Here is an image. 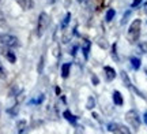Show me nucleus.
I'll return each instance as SVG.
<instances>
[{"label": "nucleus", "mask_w": 147, "mask_h": 134, "mask_svg": "<svg viewBox=\"0 0 147 134\" xmlns=\"http://www.w3.org/2000/svg\"><path fill=\"white\" fill-rule=\"evenodd\" d=\"M139 51L142 54H147V41H140L139 43Z\"/></svg>", "instance_id": "20"}, {"label": "nucleus", "mask_w": 147, "mask_h": 134, "mask_svg": "<svg viewBox=\"0 0 147 134\" xmlns=\"http://www.w3.org/2000/svg\"><path fill=\"white\" fill-rule=\"evenodd\" d=\"M140 30H142V19H134L129 27H128V33H127V37L129 40V43H136L139 40Z\"/></svg>", "instance_id": "1"}, {"label": "nucleus", "mask_w": 147, "mask_h": 134, "mask_svg": "<svg viewBox=\"0 0 147 134\" xmlns=\"http://www.w3.org/2000/svg\"><path fill=\"white\" fill-rule=\"evenodd\" d=\"M95 107V99L93 96L89 97V100H87V110H93Z\"/></svg>", "instance_id": "19"}, {"label": "nucleus", "mask_w": 147, "mask_h": 134, "mask_svg": "<svg viewBox=\"0 0 147 134\" xmlns=\"http://www.w3.org/2000/svg\"><path fill=\"white\" fill-rule=\"evenodd\" d=\"M69 21H71V14H69V12H67V14H65V16H64L63 22H61V29H67Z\"/></svg>", "instance_id": "15"}, {"label": "nucleus", "mask_w": 147, "mask_h": 134, "mask_svg": "<svg viewBox=\"0 0 147 134\" xmlns=\"http://www.w3.org/2000/svg\"><path fill=\"white\" fill-rule=\"evenodd\" d=\"M143 120H144V123L147 124V111L144 112V115H143Z\"/></svg>", "instance_id": "27"}, {"label": "nucleus", "mask_w": 147, "mask_h": 134, "mask_svg": "<svg viewBox=\"0 0 147 134\" xmlns=\"http://www.w3.org/2000/svg\"><path fill=\"white\" fill-rule=\"evenodd\" d=\"M78 1H79V3H82V1H83V0H78Z\"/></svg>", "instance_id": "31"}, {"label": "nucleus", "mask_w": 147, "mask_h": 134, "mask_svg": "<svg viewBox=\"0 0 147 134\" xmlns=\"http://www.w3.org/2000/svg\"><path fill=\"white\" fill-rule=\"evenodd\" d=\"M104 73H105V78L108 82H110V81H113L116 78V70L113 69V67H110V66H105L104 67Z\"/></svg>", "instance_id": "6"}, {"label": "nucleus", "mask_w": 147, "mask_h": 134, "mask_svg": "<svg viewBox=\"0 0 147 134\" xmlns=\"http://www.w3.org/2000/svg\"><path fill=\"white\" fill-rule=\"evenodd\" d=\"M125 120L128 122V124L131 126L132 129L138 130L140 127V123H142V120H140V116H139V114L135 111V110H131V111H128L125 114Z\"/></svg>", "instance_id": "3"}, {"label": "nucleus", "mask_w": 147, "mask_h": 134, "mask_svg": "<svg viewBox=\"0 0 147 134\" xmlns=\"http://www.w3.org/2000/svg\"><path fill=\"white\" fill-rule=\"evenodd\" d=\"M115 15H116V11L113 10V8H109V10L106 11V15H105V21L106 22H110L113 18H115Z\"/></svg>", "instance_id": "14"}, {"label": "nucleus", "mask_w": 147, "mask_h": 134, "mask_svg": "<svg viewBox=\"0 0 147 134\" xmlns=\"http://www.w3.org/2000/svg\"><path fill=\"white\" fill-rule=\"evenodd\" d=\"M16 127H18V133H23L25 129H26V122L25 120H19L18 124H16Z\"/></svg>", "instance_id": "16"}, {"label": "nucleus", "mask_w": 147, "mask_h": 134, "mask_svg": "<svg viewBox=\"0 0 147 134\" xmlns=\"http://www.w3.org/2000/svg\"><path fill=\"white\" fill-rule=\"evenodd\" d=\"M16 3L21 5L22 10L25 11H29V10H33L34 8V0H16Z\"/></svg>", "instance_id": "5"}, {"label": "nucleus", "mask_w": 147, "mask_h": 134, "mask_svg": "<svg viewBox=\"0 0 147 134\" xmlns=\"http://www.w3.org/2000/svg\"><path fill=\"white\" fill-rule=\"evenodd\" d=\"M4 56H5V59L8 60L10 63H12V65H14V63L16 62V56H15V54H14L11 49H7V51H5V52H4Z\"/></svg>", "instance_id": "12"}, {"label": "nucleus", "mask_w": 147, "mask_h": 134, "mask_svg": "<svg viewBox=\"0 0 147 134\" xmlns=\"http://www.w3.org/2000/svg\"><path fill=\"white\" fill-rule=\"evenodd\" d=\"M0 43L7 48H16L19 47V40L11 34H0Z\"/></svg>", "instance_id": "4"}, {"label": "nucleus", "mask_w": 147, "mask_h": 134, "mask_svg": "<svg viewBox=\"0 0 147 134\" xmlns=\"http://www.w3.org/2000/svg\"><path fill=\"white\" fill-rule=\"evenodd\" d=\"M142 1L143 0H134L132 4H131V8H136V7H139V5L142 4Z\"/></svg>", "instance_id": "24"}, {"label": "nucleus", "mask_w": 147, "mask_h": 134, "mask_svg": "<svg viewBox=\"0 0 147 134\" xmlns=\"http://www.w3.org/2000/svg\"><path fill=\"white\" fill-rule=\"evenodd\" d=\"M49 23H51L49 15H48L47 12H41V14L38 15V22H37V36H38V37L44 36V33L47 32Z\"/></svg>", "instance_id": "2"}, {"label": "nucleus", "mask_w": 147, "mask_h": 134, "mask_svg": "<svg viewBox=\"0 0 147 134\" xmlns=\"http://www.w3.org/2000/svg\"><path fill=\"white\" fill-rule=\"evenodd\" d=\"M108 130H109V131H119V133H120V124L109 123L108 124Z\"/></svg>", "instance_id": "17"}, {"label": "nucleus", "mask_w": 147, "mask_h": 134, "mask_svg": "<svg viewBox=\"0 0 147 134\" xmlns=\"http://www.w3.org/2000/svg\"><path fill=\"white\" fill-rule=\"evenodd\" d=\"M91 82H93V85H98V84H100V80H98V77H97V75H93V77H91Z\"/></svg>", "instance_id": "26"}, {"label": "nucleus", "mask_w": 147, "mask_h": 134, "mask_svg": "<svg viewBox=\"0 0 147 134\" xmlns=\"http://www.w3.org/2000/svg\"><path fill=\"white\" fill-rule=\"evenodd\" d=\"M120 74H121V80H123V82L125 84L127 88H132V82H131V80L128 78V74H127L125 71H121Z\"/></svg>", "instance_id": "13"}, {"label": "nucleus", "mask_w": 147, "mask_h": 134, "mask_svg": "<svg viewBox=\"0 0 147 134\" xmlns=\"http://www.w3.org/2000/svg\"><path fill=\"white\" fill-rule=\"evenodd\" d=\"M1 1H3V0H0V3H1Z\"/></svg>", "instance_id": "32"}, {"label": "nucleus", "mask_w": 147, "mask_h": 134, "mask_svg": "<svg viewBox=\"0 0 147 134\" xmlns=\"http://www.w3.org/2000/svg\"><path fill=\"white\" fill-rule=\"evenodd\" d=\"M44 100H45V96H44V95H38V97H37V99L30 100V104H41Z\"/></svg>", "instance_id": "18"}, {"label": "nucleus", "mask_w": 147, "mask_h": 134, "mask_svg": "<svg viewBox=\"0 0 147 134\" xmlns=\"http://www.w3.org/2000/svg\"><path fill=\"white\" fill-rule=\"evenodd\" d=\"M69 71H71V63H64L61 66V78H68L69 75Z\"/></svg>", "instance_id": "9"}, {"label": "nucleus", "mask_w": 147, "mask_h": 134, "mask_svg": "<svg viewBox=\"0 0 147 134\" xmlns=\"http://www.w3.org/2000/svg\"><path fill=\"white\" fill-rule=\"evenodd\" d=\"M5 78H7V73H5L3 65L0 63V80H5Z\"/></svg>", "instance_id": "22"}, {"label": "nucleus", "mask_w": 147, "mask_h": 134, "mask_svg": "<svg viewBox=\"0 0 147 134\" xmlns=\"http://www.w3.org/2000/svg\"><path fill=\"white\" fill-rule=\"evenodd\" d=\"M113 103H115L116 105H119V107H120V105H123V104H124V99H123V96H121V93L119 90H115L113 92Z\"/></svg>", "instance_id": "8"}, {"label": "nucleus", "mask_w": 147, "mask_h": 134, "mask_svg": "<svg viewBox=\"0 0 147 134\" xmlns=\"http://www.w3.org/2000/svg\"><path fill=\"white\" fill-rule=\"evenodd\" d=\"M63 116H64L65 119H67V120H68L69 123L76 124V120H78V118H76L75 115H72V114L69 112L68 110H67V111H64V112H63Z\"/></svg>", "instance_id": "11"}, {"label": "nucleus", "mask_w": 147, "mask_h": 134, "mask_svg": "<svg viewBox=\"0 0 147 134\" xmlns=\"http://www.w3.org/2000/svg\"><path fill=\"white\" fill-rule=\"evenodd\" d=\"M78 49H79V47L76 45V44H75V45L72 47V48H71V51H69V54L72 55V56H75V55H76V52H78Z\"/></svg>", "instance_id": "25"}, {"label": "nucleus", "mask_w": 147, "mask_h": 134, "mask_svg": "<svg viewBox=\"0 0 147 134\" xmlns=\"http://www.w3.org/2000/svg\"><path fill=\"white\" fill-rule=\"evenodd\" d=\"M116 48H117V44H113L112 45V56L115 60H119V56H117V52H116Z\"/></svg>", "instance_id": "23"}, {"label": "nucleus", "mask_w": 147, "mask_h": 134, "mask_svg": "<svg viewBox=\"0 0 147 134\" xmlns=\"http://www.w3.org/2000/svg\"><path fill=\"white\" fill-rule=\"evenodd\" d=\"M48 3H49V4H53V3H55V1H56V0H47Z\"/></svg>", "instance_id": "30"}, {"label": "nucleus", "mask_w": 147, "mask_h": 134, "mask_svg": "<svg viewBox=\"0 0 147 134\" xmlns=\"http://www.w3.org/2000/svg\"><path fill=\"white\" fill-rule=\"evenodd\" d=\"M129 62H131V67L134 70H139L140 66H142V60L139 59V58H136V56H132L131 59H129Z\"/></svg>", "instance_id": "10"}, {"label": "nucleus", "mask_w": 147, "mask_h": 134, "mask_svg": "<svg viewBox=\"0 0 147 134\" xmlns=\"http://www.w3.org/2000/svg\"><path fill=\"white\" fill-rule=\"evenodd\" d=\"M55 56H59V48H57V47L55 48Z\"/></svg>", "instance_id": "28"}, {"label": "nucleus", "mask_w": 147, "mask_h": 134, "mask_svg": "<svg viewBox=\"0 0 147 134\" xmlns=\"http://www.w3.org/2000/svg\"><path fill=\"white\" fill-rule=\"evenodd\" d=\"M90 48H91V43H90L89 40H84V41H83V45H82V54H83V58L86 60L89 59Z\"/></svg>", "instance_id": "7"}, {"label": "nucleus", "mask_w": 147, "mask_h": 134, "mask_svg": "<svg viewBox=\"0 0 147 134\" xmlns=\"http://www.w3.org/2000/svg\"><path fill=\"white\" fill-rule=\"evenodd\" d=\"M143 8H144V12L147 14V0H146V3H144V5H143Z\"/></svg>", "instance_id": "29"}, {"label": "nucleus", "mask_w": 147, "mask_h": 134, "mask_svg": "<svg viewBox=\"0 0 147 134\" xmlns=\"http://www.w3.org/2000/svg\"><path fill=\"white\" fill-rule=\"evenodd\" d=\"M131 14H132V11H131V10H129V11H125V14H124L123 19H121V25H125L127 21H128V18L131 16Z\"/></svg>", "instance_id": "21"}]
</instances>
